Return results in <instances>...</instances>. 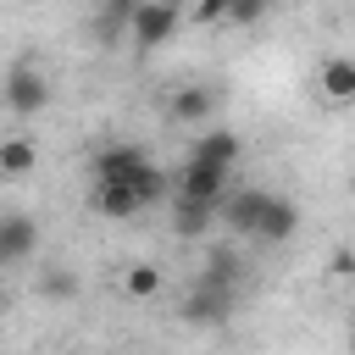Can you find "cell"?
<instances>
[{
  "mask_svg": "<svg viewBox=\"0 0 355 355\" xmlns=\"http://www.w3.org/2000/svg\"><path fill=\"white\" fill-rule=\"evenodd\" d=\"M89 178H94V183H139V189L150 194V205L172 189V178H166V172H161L139 144H105V150H94Z\"/></svg>",
  "mask_w": 355,
  "mask_h": 355,
  "instance_id": "6da1fadb",
  "label": "cell"
},
{
  "mask_svg": "<svg viewBox=\"0 0 355 355\" xmlns=\"http://www.w3.org/2000/svg\"><path fill=\"white\" fill-rule=\"evenodd\" d=\"M0 100H6L17 116H39V111L50 105V78H44L33 61H17V67L6 72V83H0Z\"/></svg>",
  "mask_w": 355,
  "mask_h": 355,
  "instance_id": "7a4b0ae2",
  "label": "cell"
},
{
  "mask_svg": "<svg viewBox=\"0 0 355 355\" xmlns=\"http://www.w3.org/2000/svg\"><path fill=\"white\" fill-rule=\"evenodd\" d=\"M172 28H178V6L172 0H139L133 6V22H128V39L139 50H155V44L172 39Z\"/></svg>",
  "mask_w": 355,
  "mask_h": 355,
  "instance_id": "3957f363",
  "label": "cell"
},
{
  "mask_svg": "<svg viewBox=\"0 0 355 355\" xmlns=\"http://www.w3.org/2000/svg\"><path fill=\"white\" fill-rule=\"evenodd\" d=\"M300 233V205L288 200V194H266L261 200V216H255V227H250V239H261V244H288Z\"/></svg>",
  "mask_w": 355,
  "mask_h": 355,
  "instance_id": "277c9868",
  "label": "cell"
},
{
  "mask_svg": "<svg viewBox=\"0 0 355 355\" xmlns=\"http://www.w3.org/2000/svg\"><path fill=\"white\" fill-rule=\"evenodd\" d=\"M227 178H233V166H216V161H200V155H189L183 161V172H178V194H189V200H222V189H227Z\"/></svg>",
  "mask_w": 355,
  "mask_h": 355,
  "instance_id": "5b68a950",
  "label": "cell"
},
{
  "mask_svg": "<svg viewBox=\"0 0 355 355\" xmlns=\"http://www.w3.org/2000/svg\"><path fill=\"white\" fill-rule=\"evenodd\" d=\"M227 311H233V288L227 283H211V277H200L189 288V300H183V322H200V327L227 322Z\"/></svg>",
  "mask_w": 355,
  "mask_h": 355,
  "instance_id": "8992f818",
  "label": "cell"
},
{
  "mask_svg": "<svg viewBox=\"0 0 355 355\" xmlns=\"http://www.w3.org/2000/svg\"><path fill=\"white\" fill-rule=\"evenodd\" d=\"M144 205H150V194H144L139 183H94V211H100V216L128 222V216H139Z\"/></svg>",
  "mask_w": 355,
  "mask_h": 355,
  "instance_id": "52a82bcc",
  "label": "cell"
},
{
  "mask_svg": "<svg viewBox=\"0 0 355 355\" xmlns=\"http://www.w3.org/2000/svg\"><path fill=\"white\" fill-rule=\"evenodd\" d=\"M261 200H266V189H222V200H216V216L233 227V233H250L255 227V216H261Z\"/></svg>",
  "mask_w": 355,
  "mask_h": 355,
  "instance_id": "ba28073f",
  "label": "cell"
},
{
  "mask_svg": "<svg viewBox=\"0 0 355 355\" xmlns=\"http://www.w3.org/2000/svg\"><path fill=\"white\" fill-rule=\"evenodd\" d=\"M33 244H39V227H33L28 216H0V266L28 261V255H33Z\"/></svg>",
  "mask_w": 355,
  "mask_h": 355,
  "instance_id": "9c48e42d",
  "label": "cell"
},
{
  "mask_svg": "<svg viewBox=\"0 0 355 355\" xmlns=\"http://www.w3.org/2000/svg\"><path fill=\"white\" fill-rule=\"evenodd\" d=\"M316 83H322V94H327L333 105H349V100H355V55H327Z\"/></svg>",
  "mask_w": 355,
  "mask_h": 355,
  "instance_id": "30bf717a",
  "label": "cell"
},
{
  "mask_svg": "<svg viewBox=\"0 0 355 355\" xmlns=\"http://www.w3.org/2000/svg\"><path fill=\"white\" fill-rule=\"evenodd\" d=\"M211 105H216V94L200 89V83H189V89H178V94L166 100V116H172V122H205Z\"/></svg>",
  "mask_w": 355,
  "mask_h": 355,
  "instance_id": "8fae6325",
  "label": "cell"
},
{
  "mask_svg": "<svg viewBox=\"0 0 355 355\" xmlns=\"http://www.w3.org/2000/svg\"><path fill=\"white\" fill-rule=\"evenodd\" d=\"M211 216H216L211 200H189V194H178V205H172V227H178L183 239H200V233L211 227Z\"/></svg>",
  "mask_w": 355,
  "mask_h": 355,
  "instance_id": "7c38bea8",
  "label": "cell"
},
{
  "mask_svg": "<svg viewBox=\"0 0 355 355\" xmlns=\"http://www.w3.org/2000/svg\"><path fill=\"white\" fill-rule=\"evenodd\" d=\"M133 6H139V0H105V6H100V17H94V39H100V44H116V39H128Z\"/></svg>",
  "mask_w": 355,
  "mask_h": 355,
  "instance_id": "4fadbf2b",
  "label": "cell"
},
{
  "mask_svg": "<svg viewBox=\"0 0 355 355\" xmlns=\"http://www.w3.org/2000/svg\"><path fill=\"white\" fill-rule=\"evenodd\" d=\"M189 155H200V161H216V166H239V133H227V128H216V133H200Z\"/></svg>",
  "mask_w": 355,
  "mask_h": 355,
  "instance_id": "5bb4252c",
  "label": "cell"
},
{
  "mask_svg": "<svg viewBox=\"0 0 355 355\" xmlns=\"http://www.w3.org/2000/svg\"><path fill=\"white\" fill-rule=\"evenodd\" d=\"M39 166L33 139H0V178H28Z\"/></svg>",
  "mask_w": 355,
  "mask_h": 355,
  "instance_id": "9a60e30c",
  "label": "cell"
},
{
  "mask_svg": "<svg viewBox=\"0 0 355 355\" xmlns=\"http://www.w3.org/2000/svg\"><path fill=\"white\" fill-rule=\"evenodd\" d=\"M122 294H128V300H155V294H161V266H155V261H139V266H128V277H122Z\"/></svg>",
  "mask_w": 355,
  "mask_h": 355,
  "instance_id": "2e32d148",
  "label": "cell"
},
{
  "mask_svg": "<svg viewBox=\"0 0 355 355\" xmlns=\"http://www.w3.org/2000/svg\"><path fill=\"white\" fill-rule=\"evenodd\" d=\"M239 255H227V250H211V261H205V272L200 277H211V283H227V288H239Z\"/></svg>",
  "mask_w": 355,
  "mask_h": 355,
  "instance_id": "e0dca14e",
  "label": "cell"
},
{
  "mask_svg": "<svg viewBox=\"0 0 355 355\" xmlns=\"http://www.w3.org/2000/svg\"><path fill=\"white\" fill-rule=\"evenodd\" d=\"M261 17H266V0H233L222 22H239V28H250V22H261Z\"/></svg>",
  "mask_w": 355,
  "mask_h": 355,
  "instance_id": "ac0fdd59",
  "label": "cell"
},
{
  "mask_svg": "<svg viewBox=\"0 0 355 355\" xmlns=\"http://www.w3.org/2000/svg\"><path fill=\"white\" fill-rule=\"evenodd\" d=\"M39 294H50V300H67V294H72V272H61V266H50V272L39 277Z\"/></svg>",
  "mask_w": 355,
  "mask_h": 355,
  "instance_id": "d6986e66",
  "label": "cell"
},
{
  "mask_svg": "<svg viewBox=\"0 0 355 355\" xmlns=\"http://www.w3.org/2000/svg\"><path fill=\"white\" fill-rule=\"evenodd\" d=\"M227 6H233V0H200V6H194V17H200V22H222V17H227Z\"/></svg>",
  "mask_w": 355,
  "mask_h": 355,
  "instance_id": "ffe728a7",
  "label": "cell"
},
{
  "mask_svg": "<svg viewBox=\"0 0 355 355\" xmlns=\"http://www.w3.org/2000/svg\"><path fill=\"white\" fill-rule=\"evenodd\" d=\"M333 272L349 277V272H355V255H349V250H333Z\"/></svg>",
  "mask_w": 355,
  "mask_h": 355,
  "instance_id": "44dd1931",
  "label": "cell"
},
{
  "mask_svg": "<svg viewBox=\"0 0 355 355\" xmlns=\"http://www.w3.org/2000/svg\"><path fill=\"white\" fill-rule=\"evenodd\" d=\"M349 349H355V327H349Z\"/></svg>",
  "mask_w": 355,
  "mask_h": 355,
  "instance_id": "7402d4cb",
  "label": "cell"
}]
</instances>
